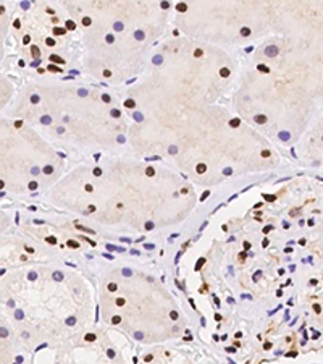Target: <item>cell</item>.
Listing matches in <instances>:
<instances>
[{
    "label": "cell",
    "mask_w": 323,
    "mask_h": 364,
    "mask_svg": "<svg viewBox=\"0 0 323 364\" xmlns=\"http://www.w3.org/2000/svg\"><path fill=\"white\" fill-rule=\"evenodd\" d=\"M168 7H170L168 2H163V4H162V9H168Z\"/></svg>",
    "instance_id": "e575fe53"
},
{
    "label": "cell",
    "mask_w": 323,
    "mask_h": 364,
    "mask_svg": "<svg viewBox=\"0 0 323 364\" xmlns=\"http://www.w3.org/2000/svg\"><path fill=\"white\" fill-rule=\"evenodd\" d=\"M170 152H172V154H173V152H176V148H175V146H172V148H170Z\"/></svg>",
    "instance_id": "60d3db41"
},
{
    "label": "cell",
    "mask_w": 323,
    "mask_h": 364,
    "mask_svg": "<svg viewBox=\"0 0 323 364\" xmlns=\"http://www.w3.org/2000/svg\"><path fill=\"white\" fill-rule=\"evenodd\" d=\"M104 76H105V78H109V76H111L110 70H105V72H104Z\"/></svg>",
    "instance_id": "4dcf8cb0"
},
{
    "label": "cell",
    "mask_w": 323,
    "mask_h": 364,
    "mask_svg": "<svg viewBox=\"0 0 323 364\" xmlns=\"http://www.w3.org/2000/svg\"><path fill=\"white\" fill-rule=\"evenodd\" d=\"M83 25L84 26H89L91 25V18H87V16H86V18H83Z\"/></svg>",
    "instance_id": "ffe728a7"
},
{
    "label": "cell",
    "mask_w": 323,
    "mask_h": 364,
    "mask_svg": "<svg viewBox=\"0 0 323 364\" xmlns=\"http://www.w3.org/2000/svg\"><path fill=\"white\" fill-rule=\"evenodd\" d=\"M278 136H280V139H283V141H288V139H290V133H288V132H283V133H280V134H278Z\"/></svg>",
    "instance_id": "277c9868"
},
{
    "label": "cell",
    "mask_w": 323,
    "mask_h": 364,
    "mask_svg": "<svg viewBox=\"0 0 323 364\" xmlns=\"http://www.w3.org/2000/svg\"><path fill=\"white\" fill-rule=\"evenodd\" d=\"M47 46H55V41L52 39V38H49V39H47Z\"/></svg>",
    "instance_id": "484cf974"
},
{
    "label": "cell",
    "mask_w": 323,
    "mask_h": 364,
    "mask_svg": "<svg viewBox=\"0 0 323 364\" xmlns=\"http://www.w3.org/2000/svg\"><path fill=\"white\" fill-rule=\"evenodd\" d=\"M270 156V151H263L262 152V157H268Z\"/></svg>",
    "instance_id": "836d02e7"
},
{
    "label": "cell",
    "mask_w": 323,
    "mask_h": 364,
    "mask_svg": "<svg viewBox=\"0 0 323 364\" xmlns=\"http://www.w3.org/2000/svg\"><path fill=\"white\" fill-rule=\"evenodd\" d=\"M31 102H33V104H38V102H39V96H33V97H31Z\"/></svg>",
    "instance_id": "4316f807"
},
{
    "label": "cell",
    "mask_w": 323,
    "mask_h": 364,
    "mask_svg": "<svg viewBox=\"0 0 323 364\" xmlns=\"http://www.w3.org/2000/svg\"><path fill=\"white\" fill-rule=\"evenodd\" d=\"M125 105H126V107H128V109H133V107H134V105H136V102H134V101H133V99H128V101L125 102Z\"/></svg>",
    "instance_id": "5b68a950"
},
{
    "label": "cell",
    "mask_w": 323,
    "mask_h": 364,
    "mask_svg": "<svg viewBox=\"0 0 323 364\" xmlns=\"http://www.w3.org/2000/svg\"><path fill=\"white\" fill-rule=\"evenodd\" d=\"M50 60L52 62H58V63H63V60L58 55H50Z\"/></svg>",
    "instance_id": "ba28073f"
},
{
    "label": "cell",
    "mask_w": 323,
    "mask_h": 364,
    "mask_svg": "<svg viewBox=\"0 0 323 364\" xmlns=\"http://www.w3.org/2000/svg\"><path fill=\"white\" fill-rule=\"evenodd\" d=\"M115 31H123V23L120 21L115 23Z\"/></svg>",
    "instance_id": "4fadbf2b"
},
{
    "label": "cell",
    "mask_w": 323,
    "mask_h": 364,
    "mask_svg": "<svg viewBox=\"0 0 323 364\" xmlns=\"http://www.w3.org/2000/svg\"><path fill=\"white\" fill-rule=\"evenodd\" d=\"M102 172H101V168H96V170H94V175H97V177H99V175H101Z\"/></svg>",
    "instance_id": "1f68e13d"
},
{
    "label": "cell",
    "mask_w": 323,
    "mask_h": 364,
    "mask_svg": "<svg viewBox=\"0 0 323 364\" xmlns=\"http://www.w3.org/2000/svg\"><path fill=\"white\" fill-rule=\"evenodd\" d=\"M194 55H196V57H202V50L197 49L196 52H194Z\"/></svg>",
    "instance_id": "83f0119b"
},
{
    "label": "cell",
    "mask_w": 323,
    "mask_h": 364,
    "mask_svg": "<svg viewBox=\"0 0 323 364\" xmlns=\"http://www.w3.org/2000/svg\"><path fill=\"white\" fill-rule=\"evenodd\" d=\"M225 175H231V168H226L225 170Z\"/></svg>",
    "instance_id": "f35d334b"
},
{
    "label": "cell",
    "mask_w": 323,
    "mask_h": 364,
    "mask_svg": "<svg viewBox=\"0 0 323 364\" xmlns=\"http://www.w3.org/2000/svg\"><path fill=\"white\" fill-rule=\"evenodd\" d=\"M241 34H243V36H249L251 29L249 28H243V29H241Z\"/></svg>",
    "instance_id": "30bf717a"
},
{
    "label": "cell",
    "mask_w": 323,
    "mask_h": 364,
    "mask_svg": "<svg viewBox=\"0 0 323 364\" xmlns=\"http://www.w3.org/2000/svg\"><path fill=\"white\" fill-rule=\"evenodd\" d=\"M265 199H268V201H275V196H265Z\"/></svg>",
    "instance_id": "d590c367"
},
{
    "label": "cell",
    "mask_w": 323,
    "mask_h": 364,
    "mask_svg": "<svg viewBox=\"0 0 323 364\" xmlns=\"http://www.w3.org/2000/svg\"><path fill=\"white\" fill-rule=\"evenodd\" d=\"M78 94H80L81 97H86V96H87V91H86V90H80V91H78Z\"/></svg>",
    "instance_id": "603a6c76"
},
{
    "label": "cell",
    "mask_w": 323,
    "mask_h": 364,
    "mask_svg": "<svg viewBox=\"0 0 323 364\" xmlns=\"http://www.w3.org/2000/svg\"><path fill=\"white\" fill-rule=\"evenodd\" d=\"M36 186H38V185H36V183H34V181H33V183H31V185H29V188H31V190H34V188H36Z\"/></svg>",
    "instance_id": "ab89813d"
},
{
    "label": "cell",
    "mask_w": 323,
    "mask_h": 364,
    "mask_svg": "<svg viewBox=\"0 0 323 364\" xmlns=\"http://www.w3.org/2000/svg\"><path fill=\"white\" fill-rule=\"evenodd\" d=\"M49 70H50V72L57 73V72H60V67H57V65H49Z\"/></svg>",
    "instance_id": "9a60e30c"
},
{
    "label": "cell",
    "mask_w": 323,
    "mask_h": 364,
    "mask_svg": "<svg viewBox=\"0 0 323 364\" xmlns=\"http://www.w3.org/2000/svg\"><path fill=\"white\" fill-rule=\"evenodd\" d=\"M146 173H148V177H152V175H154L155 172H154V168H152V167H149L148 170H146Z\"/></svg>",
    "instance_id": "ac0fdd59"
},
{
    "label": "cell",
    "mask_w": 323,
    "mask_h": 364,
    "mask_svg": "<svg viewBox=\"0 0 323 364\" xmlns=\"http://www.w3.org/2000/svg\"><path fill=\"white\" fill-rule=\"evenodd\" d=\"M65 31H67V29H63V28H54V34H57V36H62V34H65Z\"/></svg>",
    "instance_id": "3957f363"
},
{
    "label": "cell",
    "mask_w": 323,
    "mask_h": 364,
    "mask_svg": "<svg viewBox=\"0 0 323 364\" xmlns=\"http://www.w3.org/2000/svg\"><path fill=\"white\" fill-rule=\"evenodd\" d=\"M265 54L268 55V57H275V55H278V47L277 46H268V47H265Z\"/></svg>",
    "instance_id": "6da1fadb"
},
{
    "label": "cell",
    "mask_w": 323,
    "mask_h": 364,
    "mask_svg": "<svg viewBox=\"0 0 323 364\" xmlns=\"http://www.w3.org/2000/svg\"><path fill=\"white\" fill-rule=\"evenodd\" d=\"M111 115H114V117H116V119H119V117H120V112H119V110H116V109H114V110H111V112H110Z\"/></svg>",
    "instance_id": "7402d4cb"
},
{
    "label": "cell",
    "mask_w": 323,
    "mask_h": 364,
    "mask_svg": "<svg viewBox=\"0 0 323 364\" xmlns=\"http://www.w3.org/2000/svg\"><path fill=\"white\" fill-rule=\"evenodd\" d=\"M76 28V25H75V21H72V20H68L67 21V29H70V31H73V29Z\"/></svg>",
    "instance_id": "8992f818"
},
{
    "label": "cell",
    "mask_w": 323,
    "mask_h": 364,
    "mask_svg": "<svg viewBox=\"0 0 323 364\" xmlns=\"http://www.w3.org/2000/svg\"><path fill=\"white\" fill-rule=\"evenodd\" d=\"M123 274H125V275H131V271H128V269H125V271H123Z\"/></svg>",
    "instance_id": "74e56055"
},
{
    "label": "cell",
    "mask_w": 323,
    "mask_h": 364,
    "mask_svg": "<svg viewBox=\"0 0 323 364\" xmlns=\"http://www.w3.org/2000/svg\"><path fill=\"white\" fill-rule=\"evenodd\" d=\"M154 63H162V57L157 55V57L154 58Z\"/></svg>",
    "instance_id": "f546056e"
},
{
    "label": "cell",
    "mask_w": 323,
    "mask_h": 364,
    "mask_svg": "<svg viewBox=\"0 0 323 364\" xmlns=\"http://www.w3.org/2000/svg\"><path fill=\"white\" fill-rule=\"evenodd\" d=\"M105 41H107V43H109V44H111V43H114V41H115V38H114V36H111V34H109V36H107V38H105Z\"/></svg>",
    "instance_id": "d6986e66"
},
{
    "label": "cell",
    "mask_w": 323,
    "mask_h": 364,
    "mask_svg": "<svg viewBox=\"0 0 323 364\" xmlns=\"http://www.w3.org/2000/svg\"><path fill=\"white\" fill-rule=\"evenodd\" d=\"M197 172H199V173H204V172H205V166H204V164H199V166H197Z\"/></svg>",
    "instance_id": "2e32d148"
},
{
    "label": "cell",
    "mask_w": 323,
    "mask_h": 364,
    "mask_svg": "<svg viewBox=\"0 0 323 364\" xmlns=\"http://www.w3.org/2000/svg\"><path fill=\"white\" fill-rule=\"evenodd\" d=\"M102 101H104V102H110V96H109V94H104Z\"/></svg>",
    "instance_id": "cb8c5ba5"
},
{
    "label": "cell",
    "mask_w": 323,
    "mask_h": 364,
    "mask_svg": "<svg viewBox=\"0 0 323 364\" xmlns=\"http://www.w3.org/2000/svg\"><path fill=\"white\" fill-rule=\"evenodd\" d=\"M31 52H33V55H34V57H38V55H39V47H38V46H33Z\"/></svg>",
    "instance_id": "5bb4252c"
},
{
    "label": "cell",
    "mask_w": 323,
    "mask_h": 364,
    "mask_svg": "<svg viewBox=\"0 0 323 364\" xmlns=\"http://www.w3.org/2000/svg\"><path fill=\"white\" fill-rule=\"evenodd\" d=\"M230 125H231V127H238V125H239V119H234V120H231V122H230Z\"/></svg>",
    "instance_id": "44dd1931"
},
{
    "label": "cell",
    "mask_w": 323,
    "mask_h": 364,
    "mask_svg": "<svg viewBox=\"0 0 323 364\" xmlns=\"http://www.w3.org/2000/svg\"><path fill=\"white\" fill-rule=\"evenodd\" d=\"M134 119H136L138 122H141V120H143V115H141V114H134Z\"/></svg>",
    "instance_id": "f1b7e54d"
},
{
    "label": "cell",
    "mask_w": 323,
    "mask_h": 364,
    "mask_svg": "<svg viewBox=\"0 0 323 364\" xmlns=\"http://www.w3.org/2000/svg\"><path fill=\"white\" fill-rule=\"evenodd\" d=\"M52 172H54V167H52V166H47V167H44V173L50 175Z\"/></svg>",
    "instance_id": "9c48e42d"
},
{
    "label": "cell",
    "mask_w": 323,
    "mask_h": 364,
    "mask_svg": "<svg viewBox=\"0 0 323 364\" xmlns=\"http://www.w3.org/2000/svg\"><path fill=\"white\" fill-rule=\"evenodd\" d=\"M257 68H258V70H261V72H265V73H268V72H270V70H268V67H267V65H263V63H261V65H258Z\"/></svg>",
    "instance_id": "7c38bea8"
},
{
    "label": "cell",
    "mask_w": 323,
    "mask_h": 364,
    "mask_svg": "<svg viewBox=\"0 0 323 364\" xmlns=\"http://www.w3.org/2000/svg\"><path fill=\"white\" fill-rule=\"evenodd\" d=\"M220 75L223 76V78H226V76H228V75H230V70H228V68H221V72H220Z\"/></svg>",
    "instance_id": "8fae6325"
},
{
    "label": "cell",
    "mask_w": 323,
    "mask_h": 364,
    "mask_svg": "<svg viewBox=\"0 0 323 364\" xmlns=\"http://www.w3.org/2000/svg\"><path fill=\"white\" fill-rule=\"evenodd\" d=\"M134 38H136L138 41H143L144 39V33L143 31H136V33H134Z\"/></svg>",
    "instance_id": "52a82bcc"
},
{
    "label": "cell",
    "mask_w": 323,
    "mask_h": 364,
    "mask_svg": "<svg viewBox=\"0 0 323 364\" xmlns=\"http://www.w3.org/2000/svg\"><path fill=\"white\" fill-rule=\"evenodd\" d=\"M13 25H15L16 28H20V20H15V23H13Z\"/></svg>",
    "instance_id": "8d00e7d4"
},
{
    "label": "cell",
    "mask_w": 323,
    "mask_h": 364,
    "mask_svg": "<svg viewBox=\"0 0 323 364\" xmlns=\"http://www.w3.org/2000/svg\"><path fill=\"white\" fill-rule=\"evenodd\" d=\"M40 122H43L44 125H49V123H50L52 120H50V117H43V120H40Z\"/></svg>",
    "instance_id": "e0dca14e"
},
{
    "label": "cell",
    "mask_w": 323,
    "mask_h": 364,
    "mask_svg": "<svg viewBox=\"0 0 323 364\" xmlns=\"http://www.w3.org/2000/svg\"><path fill=\"white\" fill-rule=\"evenodd\" d=\"M256 122L261 123V125H262V123L267 122V117L265 115H256Z\"/></svg>",
    "instance_id": "7a4b0ae2"
},
{
    "label": "cell",
    "mask_w": 323,
    "mask_h": 364,
    "mask_svg": "<svg viewBox=\"0 0 323 364\" xmlns=\"http://www.w3.org/2000/svg\"><path fill=\"white\" fill-rule=\"evenodd\" d=\"M186 9H187L186 4H180V5H178V10H180V11H185Z\"/></svg>",
    "instance_id": "d4e9b609"
},
{
    "label": "cell",
    "mask_w": 323,
    "mask_h": 364,
    "mask_svg": "<svg viewBox=\"0 0 323 364\" xmlns=\"http://www.w3.org/2000/svg\"><path fill=\"white\" fill-rule=\"evenodd\" d=\"M29 41H31V38H29V36H25V39H23V43H25V44H29Z\"/></svg>",
    "instance_id": "d6a6232c"
}]
</instances>
